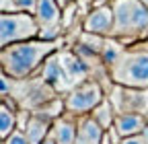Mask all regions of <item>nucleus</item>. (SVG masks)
Wrapping results in <instances>:
<instances>
[{
  "instance_id": "nucleus-25",
  "label": "nucleus",
  "mask_w": 148,
  "mask_h": 144,
  "mask_svg": "<svg viewBox=\"0 0 148 144\" xmlns=\"http://www.w3.org/2000/svg\"><path fill=\"white\" fill-rule=\"evenodd\" d=\"M146 119H148V113H146Z\"/></svg>"
},
{
  "instance_id": "nucleus-12",
  "label": "nucleus",
  "mask_w": 148,
  "mask_h": 144,
  "mask_svg": "<svg viewBox=\"0 0 148 144\" xmlns=\"http://www.w3.org/2000/svg\"><path fill=\"white\" fill-rule=\"evenodd\" d=\"M146 123H148V119L142 113H117L115 121H113V130L117 132L119 138L136 136V134H142Z\"/></svg>"
},
{
  "instance_id": "nucleus-17",
  "label": "nucleus",
  "mask_w": 148,
  "mask_h": 144,
  "mask_svg": "<svg viewBox=\"0 0 148 144\" xmlns=\"http://www.w3.org/2000/svg\"><path fill=\"white\" fill-rule=\"evenodd\" d=\"M4 144H31V142H29V138L25 136L23 130H18V128H16V130L4 140Z\"/></svg>"
},
{
  "instance_id": "nucleus-18",
  "label": "nucleus",
  "mask_w": 148,
  "mask_h": 144,
  "mask_svg": "<svg viewBox=\"0 0 148 144\" xmlns=\"http://www.w3.org/2000/svg\"><path fill=\"white\" fill-rule=\"evenodd\" d=\"M14 4H16V8H18V10L35 14V8H37V0H14Z\"/></svg>"
},
{
  "instance_id": "nucleus-4",
  "label": "nucleus",
  "mask_w": 148,
  "mask_h": 144,
  "mask_svg": "<svg viewBox=\"0 0 148 144\" xmlns=\"http://www.w3.org/2000/svg\"><path fill=\"white\" fill-rule=\"evenodd\" d=\"M39 33V25L31 12H0V49L10 43L35 39Z\"/></svg>"
},
{
  "instance_id": "nucleus-10",
  "label": "nucleus",
  "mask_w": 148,
  "mask_h": 144,
  "mask_svg": "<svg viewBox=\"0 0 148 144\" xmlns=\"http://www.w3.org/2000/svg\"><path fill=\"white\" fill-rule=\"evenodd\" d=\"M58 58H60V64L66 72V76L72 84V88L80 84V82H86L90 80V72L86 68V64L74 53V49H64V51H58Z\"/></svg>"
},
{
  "instance_id": "nucleus-23",
  "label": "nucleus",
  "mask_w": 148,
  "mask_h": 144,
  "mask_svg": "<svg viewBox=\"0 0 148 144\" xmlns=\"http://www.w3.org/2000/svg\"><path fill=\"white\" fill-rule=\"evenodd\" d=\"M140 2H142V4H144V6L148 8V0H140Z\"/></svg>"
},
{
  "instance_id": "nucleus-11",
  "label": "nucleus",
  "mask_w": 148,
  "mask_h": 144,
  "mask_svg": "<svg viewBox=\"0 0 148 144\" xmlns=\"http://www.w3.org/2000/svg\"><path fill=\"white\" fill-rule=\"evenodd\" d=\"M105 128L90 113L78 115L76 119V140L74 144H101Z\"/></svg>"
},
{
  "instance_id": "nucleus-26",
  "label": "nucleus",
  "mask_w": 148,
  "mask_h": 144,
  "mask_svg": "<svg viewBox=\"0 0 148 144\" xmlns=\"http://www.w3.org/2000/svg\"><path fill=\"white\" fill-rule=\"evenodd\" d=\"M0 142H2V138H0Z\"/></svg>"
},
{
  "instance_id": "nucleus-13",
  "label": "nucleus",
  "mask_w": 148,
  "mask_h": 144,
  "mask_svg": "<svg viewBox=\"0 0 148 144\" xmlns=\"http://www.w3.org/2000/svg\"><path fill=\"white\" fill-rule=\"evenodd\" d=\"M76 119L78 115L64 111L51 123V134L56 136L58 144H74V140H76Z\"/></svg>"
},
{
  "instance_id": "nucleus-3",
  "label": "nucleus",
  "mask_w": 148,
  "mask_h": 144,
  "mask_svg": "<svg viewBox=\"0 0 148 144\" xmlns=\"http://www.w3.org/2000/svg\"><path fill=\"white\" fill-rule=\"evenodd\" d=\"M107 72L113 84L148 88V41L125 45L119 58L107 66Z\"/></svg>"
},
{
  "instance_id": "nucleus-22",
  "label": "nucleus",
  "mask_w": 148,
  "mask_h": 144,
  "mask_svg": "<svg viewBox=\"0 0 148 144\" xmlns=\"http://www.w3.org/2000/svg\"><path fill=\"white\" fill-rule=\"evenodd\" d=\"M142 136H144V138H146V140H148V123H146V125H144V130H142Z\"/></svg>"
},
{
  "instance_id": "nucleus-24",
  "label": "nucleus",
  "mask_w": 148,
  "mask_h": 144,
  "mask_svg": "<svg viewBox=\"0 0 148 144\" xmlns=\"http://www.w3.org/2000/svg\"><path fill=\"white\" fill-rule=\"evenodd\" d=\"M0 105H2V97H0Z\"/></svg>"
},
{
  "instance_id": "nucleus-5",
  "label": "nucleus",
  "mask_w": 148,
  "mask_h": 144,
  "mask_svg": "<svg viewBox=\"0 0 148 144\" xmlns=\"http://www.w3.org/2000/svg\"><path fill=\"white\" fill-rule=\"evenodd\" d=\"M103 99H105L103 84L90 78L86 82L76 84L72 91H68L64 97V105H66V111L74 115H84V113H90Z\"/></svg>"
},
{
  "instance_id": "nucleus-9",
  "label": "nucleus",
  "mask_w": 148,
  "mask_h": 144,
  "mask_svg": "<svg viewBox=\"0 0 148 144\" xmlns=\"http://www.w3.org/2000/svg\"><path fill=\"white\" fill-rule=\"evenodd\" d=\"M111 29H113V8H111V2L105 4V6L92 8L82 19V31H86V33L109 37Z\"/></svg>"
},
{
  "instance_id": "nucleus-15",
  "label": "nucleus",
  "mask_w": 148,
  "mask_h": 144,
  "mask_svg": "<svg viewBox=\"0 0 148 144\" xmlns=\"http://www.w3.org/2000/svg\"><path fill=\"white\" fill-rule=\"evenodd\" d=\"M16 113L18 109H12L10 105H0V138L2 140H6L16 130Z\"/></svg>"
},
{
  "instance_id": "nucleus-8",
  "label": "nucleus",
  "mask_w": 148,
  "mask_h": 144,
  "mask_svg": "<svg viewBox=\"0 0 148 144\" xmlns=\"http://www.w3.org/2000/svg\"><path fill=\"white\" fill-rule=\"evenodd\" d=\"M39 76H41L47 84H51V86L56 88V93H68V91H72V84H70V80H68V76H66L62 64H60L58 51H53L51 56L45 58V62H43L41 68H39Z\"/></svg>"
},
{
  "instance_id": "nucleus-2",
  "label": "nucleus",
  "mask_w": 148,
  "mask_h": 144,
  "mask_svg": "<svg viewBox=\"0 0 148 144\" xmlns=\"http://www.w3.org/2000/svg\"><path fill=\"white\" fill-rule=\"evenodd\" d=\"M113 29L109 37H115L123 45L148 41V8L140 0H111Z\"/></svg>"
},
{
  "instance_id": "nucleus-14",
  "label": "nucleus",
  "mask_w": 148,
  "mask_h": 144,
  "mask_svg": "<svg viewBox=\"0 0 148 144\" xmlns=\"http://www.w3.org/2000/svg\"><path fill=\"white\" fill-rule=\"evenodd\" d=\"M49 130H51V121H47V119H43L39 115H35V113H31V117H29V121H27L23 132H25V136L29 138L31 144H41Z\"/></svg>"
},
{
  "instance_id": "nucleus-7",
  "label": "nucleus",
  "mask_w": 148,
  "mask_h": 144,
  "mask_svg": "<svg viewBox=\"0 0 148 144\" xmlns=\"http://www.w3.org/2000/svg\"><path fill=\"white\" fill-rule=\"evenodd\" d=\"M35 21L39 25L37 39H45V41L60 39V33L64 31V27H62V6L58 0H37Z\"/></svg>"
},
{
  "instance_id": "nucleus-6",
  "label": "nucleus",
  "mask_w": 148,
  "mask_h": 144,
  "mask_svg": "<svg viewBox=\"0 0 148 144\" xmlns=\"http://www.w3.org/2000/svg\"><path fill=\"white\" fill-rule=\"evenodd\" d=\"M109 101L117 113H148V88H134L123 84H111L109 86Z\"/></svg>"
},
{
  "instance_id": "nucleus-20",
  "label": "nucleus",
  "mask_w": 148,
  "mask_h": 144,
  "mask_svg": "<svg viewBox=\"0 0 148 144\" xmlns=\"http://www.w3.org/2000/svg\"><path fill=\"white\" fill-rule=\"evenodd\" d=\"M41 144H58V140H56V136L51 134V130L47 132V136L43 138V142H41Z\"/></svg>"
},
{
  "instance_id": "nucleus-21",
  "label": "nucleus",
  "mask_w": 148,
  "mask_h": 144,
  "mask_svg": "<svg viewBox=\"0 0 148 144\" xmlns=\"http://www.w3.org/2000/svg\"><path fill=\"white\" fill-rule=\"evenodd\" d=\"M58 2H60V6H62V8H64V6H66V4H70V2H74V0H58Z\"/></svg>"
},
{
  "instance_id": "nucleus-19",
  "label": "nucleus",
  "mask_w": 148,
  "mask_h": 144,
  "mask_svg": "<svg viewBox=\"0 0 148 144\" xmlns=\"http://www.w3.org/2000/svg\"><path fill=\"white\" fill-rule=\"evenodd\" d=\"M117 144H148V140L142 136V134H136V136H125V138H119Z\"/></svg>"
},
{
  "instance_id": "nucleus-1",
  "label": "nucleus",
  "mask_w": 148,
  "mask_h": 144,
  "mask_svg": "<svg viewBox=\"0 0 148 144\" xmlns=\"http://www.w3.org/2000/svg\"><path fill=\"white\" fill-rule=\"evenodd\" d=\"M62 45L60 39L45 41V39H27V41H16L0 49V66L8 76L21 80L33 76L41 68L47 56L56 51Z\"/></svg>"
},
{
  "instance_id": "nucleus-16",
  "label": "nucleus",
  "mask_w": 148,
  "mask_h": 144,
  "mask_svg": "<svg viewBox=\"0 0 148 144\" xmlns=\"http://www.w3.org/2000/svg\"><path fill=\"white\" fill-rule=\"evenodd\" d=\"M90 115L95 117L105 130L113 128V121H115V109H113V105H111L109 99H103V101L95 107V109L90 111Z\"/></svg>"
}]
</instances>
